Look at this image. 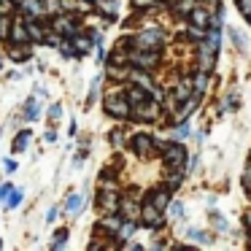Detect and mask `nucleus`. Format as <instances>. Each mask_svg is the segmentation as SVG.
Masks as SVG:
<instances>
[{
    "instance_id": "nucleus-1",
    "label": "nucleus",
    "mask_w": 251,
    "mask_h": 251,
    "mask_svg": "<svg viewBox=\"0 0 251 251\" xmlns=\"http://www.w3.org/2000/svg\"><path fill=\"white\" fill-rule=\"evenodd\" d=\"M135 46L138 49H151V51H157L159 46H162V33L159 30H146V33H141L135 38Z\"/></svg>"
},
{
    "instance_id": "nucleus-2",
    "label": "nucleus",
    "mask_w": 251,
    "mask_h": 251,
    "mask_svg": "<svg viewBox=\"0 0 251 251\" xmlns=\"http://www.w3.org/2000/svg\"><path fill=\"white\" fill-rule=\"evenodd\" d=\"M184 159H186L184 146H178V143H168V146H165V165H168V168H181Z\"/></svg>"
},
{
    "instance_id": "nucleus-3",
    "label": "nucleus",
    "mask_w": 251,
    "mask_h": 251,
    "mask_svg": "<svg viewBox=\"0 0 251 251\" xmlns=\"http://www.w3.org/2000/svg\"><path fill=\"white\" fill-rule=\"evenodd\" d=\"M105 111H108L111 116H119V119H125V116H130V103H127L125 98H119V95H114V98L105 100Z\"/></svg>"
},
{
    "instance_id": "nucleus-4",
    "label": "nucleus",
    "mask_w": 251,
    "mask_h": 251,
    "mask_svg": "<svg viewBox=\"0 0 251 251\" xmlns=\"http://www.w3.org/2000/svg\"><path fill=\"white\" fill-rule=\"evenodd\" d=\"M51 27H54V33L65 35V38H73V35L78 33V27H76V19H73V17H54V22H51Z\"/></svg>"
},
{
    "instance_id": "nucleus-5",
    "label": "nucleus",
    "mask_w": 251,
    "mask_h": 251,
    "mask_svg": "<svg viewBox=\"0 0 251 251\" xmlns=\"http://www.w3.org/2000/svg\"><path fill=\"white\" fill-rule=\"evenodd\" d=\"M130 60H132V65L135 68H154L157 65V51H151V49H146V51H132L130 54Z\"/></svg>"
},
{
    "instance_id": "nucleus-6",
    "label": "nucleus",
    "mask_w": 251,
    "mask_h": 251,
    "mask_svg": "<svg viewBox=\"0 0 251 251\" xmlns=\"http://www.w3.org/2000/svg\"><path fill=\"white\" fill-rule=\"evenodd\" d=\"M141 216H143V224H149V227H159L162 224V211L157 205H151V202H146L141 208Z\"/></svg>"
},
{
    "instance_id": "nucleus-7",
    "label": "nucleus",
    "mask_w": 251,
    "mask_h": 251,
    "mask_svg": "<svg viewBox=\"0 0 251 251\" xmlns=\"http://www.w3.org/2000/svg\"><path fill=\"white\" fill-rule=\"evenodd\" d=\"M157 114H159V105L154 103V100H149V98L143 100V103L135 105V116H138V119H154Z\"/></svg>"
},
{
    "instance_id": "nucleus-8",
    "label": "nucleus",
    "mask_w": 251,
    "mask_h": 251,
    "mask_svg": "<svg viewBox=\"0 0 251 251\" xmlns=\"http://www.w3.org/2000/svg\"><path fill=\"white\" fill-rule=\"evenodd\" d=\"M8 41H11V44H27V41H30L27 25H25V22H14V27L8 30Z\"/></svg>"
},
{
    "instance_id": "nucleus-9",
    "label": "nucleus",
    "mask_w": 251,
    "mask_h": 251,
    "mask_svg": "<svg viewBox=\"0 0 251 251\" xmlns=\"http://www.w3.org/2000/svg\"><path fill=\"white\" fill-rule=\"evenodd\" d=\"M100 208H103L105 213H111L116 208V192H114V186H105V189L100 192Z\"/></svg>"
},
{
    "instance_id": "nucleus-10",
    "label": "nucleus",
    "mask_w": 251,
    "mask_h": 251,
    "mask_svg": "<svg viewBox=\"0 0 251 251\" xmlns=\"http://www.w3.org/2000/svg\"><path fill=\"white\" fill-rule=\"evenodd\" d=\"M132 146H135V151L141 154V157H146V154L151 151L154 141H151L149 135H135V138H132Z\"/></svg>"
},
{
    "instance_id": "nucleus-11",
    "label": "nucleus",
    "mask_w": 251,
    "mask_h": 251,
    "mask_svg": "<svg viewBox=\"0 0 251 251\" xmlns=\"http://www.w3.org/2000/svg\"><path fill=\"white\" fill-rule=\"evenodd\" d=\"M149 202H151V205H157L159 211H165V205L170 202V195H168V189H157V192H151V197H149Z\"/></svg>"
},
{
    "instance_id": "nucleus-12",
    "label": "nucleus",
    "mask_w": 251,
    "mask_h": 251,
    "mask_svg": "<svg viewBox=\"0 0 251 251\" xmlns=\"http://www.w3.org/2000/svg\"><path fill=\"white\" fill-rule=\"evenodd\" d=\"M8 57H11L14 62H25V60L30 57V49H27L25 44H14L11 49H8Z\"/></svg>"
},
{
    "instance_id": "nucleus-13",
    "label": "nucleus",
    "mask_w": 251,
    "mask_h": 251,
    "mask_svg": "<svg viewBox=\"0 0 251 251\" xmlns=\"http://www.w3.org/2000/svg\"><path fill=\"white\" fill-rule=\"evenodd\" d=\"M119 208H122V213H125L127 219L141 216V208H138V202H132V200H122V202H119Z\"/></svg>"
},
{
    "instance_id": "nucleus-14",
    "label": "nucleus",
    "mask_w": 251,
    "mask_h": 251,
    "mask_svg": "<svg viewBox=\"0 0 251 251\" xmlns=\"http://www.w3.org/2000/svg\"><path fill=\"white\" fill-rule=\"evenodd\" d=\"M73 46H76V54H87V51L92 49V41L76 33V35H73Z\"/></svg>"
},
{
    "instance_id": "nucleus-15",
    "label": "nucleus",
    "mask_w": 251,
    "mask_h": 251,
    "mask_svg": "<svg viewBox=\"0 0 251 251\" xmlns=\"http://www.w3.org/2000/svg\"><path fill=\"white\" fill-rule=\"evenodd\" d=\"M81 202H84V197H81V195H71V197L65 200V213H78Z\"/></svg>"
},
{
    "instance_id": "nucleus-16",
    "label": "nucleus",
    "mask_w": 251,
    "mask_h": 251,
    "mask_svg": "<svg viewBox=\"0 0 251 251\" xmlns=\"http://www.w3.org/2000/svg\"><path fill=\"white\" fill-rule=\"evenodd\" d=\"M146 98H149V89H143V87H135V89H130V95H127V100H132V105L143 103Z\"/></svg>"
},
{
    "instance_id": "nucleus-17",
    "label": "nucleus",
    "mask_w": 251,
    "mask_h": 251,
    "mask_svg": "<svg viewBox=\"0 0 251 251\" xmlns=\"http://www.w3.org/2000/svg\"><path fill=\"white\" fill-rule=\"evenodd\" d=\"M192 25H195V27H205L208 25V11L195 8V11H192Z\"/></svg>"
},
{
    "instance_id": "nucleus-18",
    "label": "nucleus",
    "mask_w": 251,
    "mask_h": 251,
    "mask_svg": "<svg viewBox=\"0 0 251 251\" xmlns=\"http://www.w3.org/2000/svg\"><path fill=\"white\" fill-rule=\"evenodd\" d=\"M30 143V132H19L17 138H14V151H25Z\"/></svg>"
},
{
    "instance_id": "nucleus-19",
    "label": "nucleus",
    "mask_w": 251,
    "mask_h": 251,
    "mask_svg": "<svg viewBox=\"0 0 251 251\" xmlns=\"http://www.w3.org/2000/svg\"><path fill=\"white\" fill-rule=\"evenodd\" d=\"M132 78H135V84H138V87H143V89H149V92H151V78H149L146 73L135 71V73H132Z\"/></svg>"
},
{
    "instance_id": "nucleus-20",
    "label": "nucleus",
    "mask_w": 251,
    "mask_h": 251,
    "mask_svg": "<svg viewBox=\"0 0 251 251\" xmlns=\"http://www.w3.org/2000/svg\"><path fill=\"white\" fill-rule=\"evenodd\" d=\"M38 108H41L38 100L30 98V100H27V105H25V116H27V119H35V116H38Z\"/></svg>"
},
{
    "instance_id": "nucleus-21",
    "label": "nucleus",
    "mask_w": 251,
    "mask_h": 251,
    "mask_svg": "<svg viewBox=\"0 0 251 251\" xmlns=\"http://www.w3.org/2000/svg\"><path fill=\"white\" fill-rule=\"evenodd\" d=\"M229 35H232V44L238 46L240 51L246 49V41H243V33H240V30H235V27H229Z\"/></svg>"
},
{
    "instance_id": "nucleus-22",
    "label": "nucleus",
    "mask_w": 251,
    "mask_h": 251,
    "mask_svg": "<svg viewBox=\"0 0 251 251\" xmlns=\"http://www.w3.org/2000/svg\"><path fill=\"white\" fill-rule=\"evenodd\" d=\"M27 33H30V38H33V41H44V30H41L35 22H27Z\"/></svg>"
},
{
    "instance_id": "nucleus-23",
    "label": "nucleus",
    "mask_w": 251,
    "mask_h": 251,
    "mask_svg": "<svg viewBox=\"0 0 251 251\" xmlns=\"http://www.w3.org/2000/svg\"><path fill=\"white\" fill-rule=\"evenodd\" d=\"M189 238L197 240V243H211V235H205L202 229H189Z\"/></svg>"
},
{
    "instance_id": "nucleus-24",
    "label": "nucleus",
    "mask_w": 251,
    "mask_h": 251,
    "mask_svg": "<svg viewBox=\"0 0 251 251\" xmlns=\"http://www.w3.org/2000/svg\"><path fill=\"white\" fill-rule=\"evenodd\" d=\"M135 232V224L127 222V224H119V238H130V235Z\"/></svg>"
},
{
    "instance_id": "nucleus-25",
    "label": "nucleus",
    "mask_w": 251,
    "mask_h": 251,
    "mask_svg": "<svg viewBox=\"0 0 251 251\" xmlns=\"http://www.w3.org/2000/svg\"><path fill=\"white\" fill-rule=\"evenodd\" d=\"M8 30H11L8 17H0V38H8Z\"/></svg>"
},
{
    "instance_id": "nucleus-26",
    "label": "nucleus",
    "mask_w": 251,
    "mask_h": 251,
    "mask_svg": "<svg viewBox=\"0 0 251 251\" xmlns=\"http://www.w3.org/2000/svg\"><path fill=\"white\" fill-rule=\"evenodd\" d=\"M170 216L181 219V216H184V205H181V202H173V205H170Z\"/></svg>"
},
{
    "instance_id": "nucleus-27",
    "label": "nucleus",
    "mask_w": 251,
    "mask_h": 251,
    "mask_svg": "<svg viewBox=\"0 0 251 251\" xmlns=\"http://www.w3.org/2000/svg\"><path fill=\"white\" fill-rule=\"evenodd\" d=\"M65 240H68V229H60V232H57V240H54V249H62Z\"/></svg>"
},
{
    "instance_id": "nucleus-28",
    "label": "nucleus",
    "mask_w": 251,
    "mask_h": 251,
    "mask_svg": "<svg viewBox=\"0 0 251 251\" xmlns=\"http://www.w3.org/2000/svg\"><path fill=\"white\" fill-rule=\"evenodd\" d=\"M57 46H60V51L65 57H76V46H71V44H57Z\"/></svg>"
},
{
    "instance_id": "nucleus-29",
    "label": "nucleus",
    "mask_w": 251,
    "mask_h": 251,
    "mask_svg": "<svg viewBox=\"0 0 251 251\" xmlns=\"http://www.w3.org/2000/svg\"><path fill=\"white\" fill-rule=\"evenodd\" d=\"M19 200H22V192H11V195H8V205H11V208H17L19 205Z\"/></svg>"
},
{
    "instance_id": "nucleus-30",
    "label": "nucleus",
    "mask_w": 251,
    "mask_h": 251,
    "mask_svg": "<svg viewBox=\"0 0 251 251\" xmlns=\"http://www.w3.org/2000/svg\"><path fill=\"white\" fill-rule=\"evenodd\" d=\"M100 227H105V229H119V219H103V224H100Z\"/></svg>"
},
{
    "instance_id": "nucleus-31",
    "label": "nucleus",
    "mask_w": 251,
    "mask_h": 251,
    "mask_svg": "<svg viewBox=\"0 0 251 251\" xmlns=\"http://www.w3.org/2000/svg\"><path fill=\"white\" fill-rule=\"evenodd\" d=\"M211 222H213V224H216V227H219V229H222V232H224V229H227V222H224V219H222V216H219V213H211Z\"/></svg>"
},
{
    "instance_id": "nucleus-32",
    "label": "nucleus",
    "mask_w": 251,
    "mask_h": 251,
    "mask_svg": "<svg viewBox=\"0 0 251 251\" xmlns=\"http://www.w3.org/2000/svg\"><path fill=\"white\" fill-rule=\"evenodd\" d=\"M195 87H197V95H200V92H202V89H205V71H202V73H200V76H197V78H195Z\"/></svg>"
},
{
    "instance_id": "nucleus-33",
    "label": "nucleus",
    "mask_w": 251,
    "mask_h": 251,
    "mask_svg": "<svg viewBox=\"0 0 251 251\" xmlns=\"http://www.w3.org/2000/svg\"><path fill=\"white\" fill-rule=\"evenodd\" d=\"M157 0H132V6L135 8H149V6H154Z\"/></svg>"
},
{
    "instance_id": "nucleus-34",
    "label": "nucleus",
    "mask_w": 251,
    "mask_h": 251,
    "mask_svg": "<svg viewBox=\"0 0 251 251\" xmlns=\"http://www.w3.org/2000/svg\"><path fill=\"white\" fill-rule=\"evenodd\" d=\"M238 3H240V11L249 17V14H251V0H238Z\"/></svg>"
},
{
    "instance_id": "nucleus-35",
    "label": "nucleus",
    "mask_w": 251,
    "mask_h": 251,
    "mask_svg": "<svg viewBox=\"0 0 251 251\" xmlns=\"http://www.w3.org/2000/svg\"><path fill=\"white\" fill-rule=\"evenodd\" d=\"M11 189H14V186H8V184H3V186H0V200H6V197L11 195Z\"/></svg>"
},
{
    "instance_id": "nucleus-36",
    "label": "nucleus",
    "mask_w": 251,
    "mask_h": 251,
    "mask_svg": "<svg viewBox=\"0 0 251 251\" xmlns=\"http://www.w3.org/2000/svg\"><path fill=\"white\" fill-rule=\"evenodd\" d=\"M60 114H62V108H60V105L54 103V105H51V108H49V116H51V119H57V116H60Z\"/></svg>"
},
{
    "instance_id": "nucleus-37",
    "label": "nucleus",
    "mask_w": 251,
    "mask_h": 251,
    "mask_svg": "<svg viewBox=\"0 0 251 251\" xmlns=\"http://www.w3.org/2000/svg\"><path fill=\"white\" fill-rule=\"evenodd\" d=\"M176 135H178V138H186V135H189V127H186V125H181L178 130H176Z\"/></svg>"
},
{
    "instance_id": "nucleus-38",
    "label": "nucleus",
    "mask_w": 251,
    "mask_h": 251,
    "mask_svg": "<svg viewBox=\"0 0 251 251\" xmlns=\"http://www.w3.org/2000/svg\"><path fill=\"white\" fill-rule=\"evenodd\" d=\"M6 170H8V173H14V170H17V162H14V159H6Z\"/></svg>"
},
{
    "instance_id": "nucleus-39",
    "label": "nucleus",
    "mask_w": 251,
    "mask_h": 251,
    "mask_svg": "<svg viewBox=\"0 0 251 251\" xmlns=\"http://www.w3.org/2000/svg\"><path fill=\"white\" fill-rule=\"evenodd\" d=\"M54 219H57V208H51V211L46 213V222H54Z\"/></svg>"
},
{
    "instance_id": "nucleus-40",
    "label": "nucleus",
    "mask_w": 251,
    "mask_h": 251,
    "mask_svg": "<svg viewBox=\"0 0 251 251\" xmlns=\"http://www.w3.org/2000/svg\"><path fill=\"white\" fill-rule=\"evenodd\" d=\"M249 227H251V213H249Z\"/></svg>"
},
{
    "instance_id": "nucleus-41",
    "label": "nucleus",
    "mask_w": 251,
    "mask_h": 251,
    "mask_svg": "<svg viewBox=\"0 0 251 251\" xmlns=\"http://www.w3.org/2000/svg\"><path fill=\"white\" fill-rule=\"evenodd\" d=\"M246 19H249V22H251V14H249V17H246Z\"/></svg>"
},
{
    "instance_id": "nucleus-42",
    "label": "nucleus",
    "mask_w": 251,
    "mask_h": 251,
    "mask_svg": "<svg viewBox=\"0 0 251 251\" xmlns=\"http://www.w3.org/2000/svg\"><path fill=\"white\" fill-rule=\"evenodd\" d=\"M87 3H95V0H87Z\"/></svg>"
},
{
    "instance_id": "nucleus-43",
    "label": "nucleus",
    "mask_w": 251,
    "mask_h": 251,
    "mask_svg": "<svg viewBox=\"0 0 251 251\" xmlns=\"http://www.w3.org/2000/svg\"><path fill=\"white\" fill-rule=\"evenodd\" d=\"M0 249H3V243H0Z\"/></svg>"
},
{
    "instance_id": "nucleus-44",
    "label": "nucleus",
    "mask_w": 251,
    "mask_h": 251,
    "mask_svg": "<svg viewBox=\"0 0 251 251\" xmlns=\"http://www.w3.org/2000/svg\"><path fill=\"white\" fill-rule=\"evenodd\" d=\"M0 3H3V0H0Z\"/></svg>"
}]
</instances>
